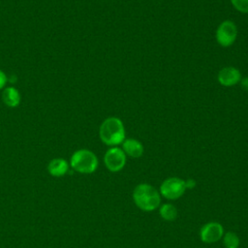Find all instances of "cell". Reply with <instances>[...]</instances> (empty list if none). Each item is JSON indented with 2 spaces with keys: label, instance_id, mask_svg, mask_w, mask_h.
<instances>
[{
  "label": "cell",
  "instance_id": "obj_1",
  "mask_svg": "<svg viewBox=\"0 0 248 248\" xmlns=\"http://www.w3.org/2000/svg\"><path fill=\"white\" fill-rule=\"evenodd\" d=\"M101 140L107 145H118L125 140V129L122 121L117 117L106 118L99 129Z\"/></svg>",
  "mask_w": 248,
  "mask_h": 248
},
{
  "label": "cell",
  "instance_id": "obj_2",
  "mask_svg": "<svg viewBox=\"0 0 248 248\" xmlns=\"http://www.w3.org/2000/svg\"><path fill=\"white\" fill-rule=\"evenodd\" d=\"M133 200L136 205L143 211H153L161 202L159 192L147 183H141L136 186L133 192Z\"/></svg>",
  "mask_w": 248,
  "mask_h": 248
},
{
  "label": "cell",
  "instance_id": "obj_3",
  "mask_svg": "<svg viewBox=\"0 0 248 248\" xmlns=\"http://www.w3.org/2000/svg\"><path fill=\"white\" fill-rule=\"evenodd\" d=\"M72 169L80 173H92L98 168L97 156L88 149H78L75 151L70 160Z\"/></svg>",
  "mask_w": 248,
  "mask_h": 248
},
{
  "label": "cell",
  "instance_id": "obj_4",
  "mask_svg": "<svg viewBox=\"0 0 248 248\" xmlns=\"http://www.w3.org/2000/svg\"><path fill=\"white\" fill-rule=\"evenodd\" d=\"M185 190V180L178 177L167 178L160 186V194L168 200H176L180 198Z\"/></svg>",
  "mask_w": 248,
  "mask_h": 248
},
{
  "label": "cell",
  "instance_id": "obj_5",
  "mask_svg": "<svg viewBox=\"0 0 248 248\" xmlns=\"http://www.w3.org/2000/svg\"><path fill=\"white\" fill-rule=\"evenodd\" d=\"M237 37V28L233 21L224 20L221 22L216 30V40L217 43L224 46H232Z\"/></svg>",
  "mask_w": 248,
  "mask_h": 248
},
{
  "label": "cell",
  "instance_id": "obj_6",
  "mask_svg": "<svg viewBox=\"0 0 248 248\" xmlns=\"http://www.w3.org/2000/svg\"><path fill=\"white\" fill-rule=\"evenodd\" d=\"M104 163L108 170L112 172L119 171L125 166L126 154L119 147H111L105 153Z\"/></svg>",
  "mask_w": 248,
  "mask_h": 248
},
{
  "label": "cell",
  "instance_id": "obj_7",
  "mask_svg": "<svg viewBox=\"0 0 248 248\" xmlns=\"http://www.w3.org/2000/svg\"><path fill=\"white\" fill-rule=\"evenodd\" d=\"M224 235V228L218 222H209L203 225L200 231V236L202 242L214 243Z\"/></svg>",
  "mask_w": 248,
  "mask_h": 248
},
{
  "label": "cell",
  "instance_id": "obj_8",
  "mask_svg": "<svg viewBox=\"0 0 248 248\" xmlns=\"http://www.w3.org/2000/svg\"><path fill=\"white\" fill-rule=\"evenodd\" d=\"M217 79L219 83L224 86H232L240 82L241 74L238 69L232 66H228V67L222 68L219 71Z\"/></svg>",
  "mask_w": 248,
  "mask_h": 248
},
{
  "label": "cell",
  "instance_id": "obj_9",
  "mask_svg": "<svg viewBox=\"0 0 248 248\" xmlns=\"http://www.w3.org/2000/svg\"><path fill=\"white\" fill-rule=\"evenodd\" d=\"M122 150L132 158H140L143 154V145L135 139H127L122 142Z\"/></svg>",
  "mask_w": 248,
  "mask_h": 248
},
{
  "label": "cell",
  "instance_id": "obj_10",
  "mask_svg": "<svg viewBox=\"0 0 248 248\" xmlns=\"http://www.w3.org/2000/svg\"><path fill=\"white\" fill-rule=\"evenodd\" d=\"M68 170H69V164L66 160L62 158L52 159L47 165L48 172L55 177L63 176L64 174L67 173Z\"/></svg>",
  "mask_w": 248,
  "mask_h": 248
},
{
  "label": "cell",
  "instance_id": "obj_11",
  "mask_svg": "<svg viewBox=\"0 0 248 248\" xmlns=\"http://www.w3.org/2000/svg\"><path fill=\"white\" fill-rule=\"evenodd\" d=\"M2 100L7 107L16 108L19 105L20 95L18 91L14 87H7L2 93Z\"/></svg>",
  "mask_w": 248,
  "mask_h": 248
},
{
  "label": "cell",
  "instance_id": "obj_12",
  "mask_svg": "<svg viewBox=\"0 0 248 248\" xmlns=\"http://www.w3.org/2000/svg\"><path fill=\"white\" fill-rule=\"evenodd\" d=\"M160 215L166 221H173L177 217V209L173 204L165 203L160 207Z\"/></svg>",
  "mask_w": 248,
  "mask_h": 248
},
{
  "label": "cell",
  "instance_id": "obj_13",
  "mask_svg": "<svg viewBox=\"0 0 248 248\" xmlns=\"http://www.w3.org/2000/svg\"><path fill=\"white\" fill-rule=\"evenodd\" d=\"M223 242L226 248H238L239 246V238L232 232H228L225 233L223 236Z\"/></svg>",
  "mask_w": 248,
  "mask_h": 248
},
{
  "label": "cell",
  "instance_id": "obj_14",
  "mask_svg": "<svg viewBox=\"0 0 248 248\" xmlns=\"http://www.w3.org/2000/svg\"><path fill=\"white\" fill-rule=\"evenodd\" d=\"M234 9L243 14H248V0H231Z\"/></svg>",
  "mask_w": 248,
  "mask_h": 248
},
{
  "label": "cell",
  "instance_id": "obj_15",
  "mask_svg": "<svg viewBox=\"0 0 248 248\" xmlns=\"http://www.w3.org/2000/svg\"><path fill=\"white\" fill-rule=\"evenodd\" d=\"M6 82H7V77L5 73L2 70H0V89L5 86Z\"/></svg>",
  "mask_w": 248,
  "mask_h": 248
},
{
  "label": "cell",
  "instance_id": "obj_16",
  "mask_svg": "<svg viewBox=\"0 0 248 248\" xmlns=\"http://www.w3.org/2000/svg\"><path fill=\"white\" fill-rule=\"evenodd\" d=\"M185 186H186V189H188V188L192 189V188H194L196 186V181L194 179H192V178H189V179L185 180Z\"/></svg>",
  "mask_w": 248,
  "mask_h": 248
},
{
  "label": "cell",
  "instance_id": "obj_17",
  "mask_svg": "<svg viewBox=\"0 0 248 248\" xmlns=\"http://www.w3.org/2000/svg\"><path fill=\"white\" fill-rule=\"evenodd\" d=\"M240 82H241V86L245 89V90H248V77L240 79Z\"/></svg>",
  "mask_w": 248,
  "mask_h": 248
}]
</instances>
